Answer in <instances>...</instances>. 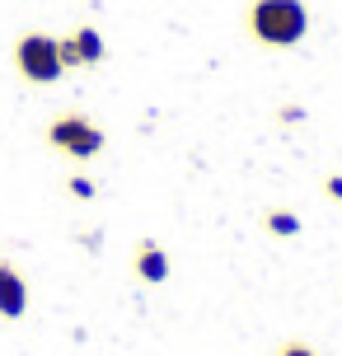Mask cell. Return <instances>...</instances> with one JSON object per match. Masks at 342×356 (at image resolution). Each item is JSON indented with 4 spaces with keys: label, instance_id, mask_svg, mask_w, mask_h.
Instances as JSON below:
<instances>
[{
    "label": "cell",
    "instance_id": "3",
    "mask_svg": "<svg viewBox=\"0 0 342 356\" xmlns=\"http://www.w3.org/2000/svg\"><path fill=\"white\" fill-rule=\"evenodd\" d=\"M10 61L24 85H56L66 66H61V47H56V33H42V29H28V33L15 38L10 47Z\"/></svg>",
    "mask_w": 342,
    "mask_h": 356
},
{
    "label": "cell",
    "instance_id": "10",
    "mask_svg": "<svg viewBox=\"0 0 342 356\" xmlns=\"http://www.w3.org/2000/svg\"><path fill=\"white\" fill-rule=\"evenodd\" d=\"M324 193L333 197V202H342V174H328L324 178Z\"/></svg>",
    "mask_w": 342,
    "mask_h": 356
},
{
    "label": "cell",
    "instance_id": "8",
    "mask_svg": "<svg viewBox=\"0 0 342 356\" xmlns=\"http://www.w3.org/2000/svg\"><path fill=\"white\" fill-rule=\"evenodd\" d=\"M66 193H71V197H80V202H94V193H99V188H94V178L71 174V178H66Z\"/></svg>",
    "mask_w": 342,
    "mask_h": 356
},
{
    "label": "cell",
    "instance_id": "1",
    "mask_svg": "<svg viewBox=\"0 0 342 356\" xmlns=\"http://www.w3.org/2000/svg\"><path fill=\"white\" fill-rule=\"evenodd\" d=\"M244 29L263 47H277V52L295 47L309 33V5L305 0H253L244 15Z\"/></svg>",
    "mask_w": 342,
    "mask_h": 356
},
{
    "label": "cell",
    "instance_id": "2",
    "mask_svg": "<svg viewBox=\"0 0 342 356\" xmlns=\"http://www.w3.org/2000/svg\"><path fill=\"white\" fill-rule=\"evenodd\" d=\"M42 141L52 145L61 160L90 164V160H99V155H104V145H108V131L94 122L90 113H75V108H66V113H56L52 122H47Z\"/></svg>",
    "mask_w": 342,
    "mask_h": 356
},
{
    "label": "cell",
    "instance_id": "6",
    "mask_svg": "<svg viewBox=\"0 0 342 356\" xmlns=\"http://www.w3.org/2000/svg\"><path fill=\"white\" fill-rule=\"evenodd\" d=\"M131 272H136V282H145V286H164V282H169V272H174V263H169L164 244L141 239L136 253H131Z\"/></svg>",
    "mask_w": 342,
    "mask_h": 356
},
{
    "label": "cell",
    "instance_id": "9",
    "mask_svg": "<svg viewBox=\"0 0 342 356\" xmlns=\"http://www.w3.org/2000/svg\"><path fill=\"white\" fill-rule=\"evenodd\" d=\"M277 356H319V352H314V347H309V342L291 338V342H282V347H277Z\"/></svg>",
    "mask_w": 342,
    "mask_h": 356
},
{
    "label": "cell",
    "instance_id": "4",
    "mask_svg": "<svg viewBox=\"0 0 342 356\" xmlns=\"http://www.w3.org/2000/svg\"><path fill=\"white\" fill-rule=\"evenodd\" d=\"M56 47H61V66H66V71H85V66H99V61L108 56V42H104V33H99L94 24H80L71 33H61Z\"/></svg>",
    "mask_w": 342,
    "mask_h": 356
},
{
    "label": "cell",
    "instance_id": "7",
    "mask_svg": "<svg viewBox=\"0 0 342 356\" xmlns=\"http://www.w3.org/2000/svg\"><path fill=\"white\" fill-rule=\"evenodd\" d=\"M263 230H268V234H282V239H295L305 225H300V216H295V211H282V207H277V211L263 216Z\"/></svg>",
    "mask_w": 342,
    "mask_h": 356
},
{
    "label": "cell",
    "instance_id": "5",
    "mask_svg": "<svg viewBox=\"0 0 342 356\" xmlns=\"http://www.w3.org/2000/svg\"><path fill=\"white\" fill-rule=\"evenodd\" d=\"M24 314H28V282L15 258H0V319L15 323Z\"/></svg>",
    "mask_w": 342,
    "mask_h": 356
}]
</instances>
